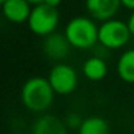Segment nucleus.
Wrapping results in <instances>:
<instances>
[{
    "label": "nucleus",
    "instance_id": "nucleus-8",
    "mask_svg": "<svg viewBox=\"0 0 134 134\" xmlns=\"http://www.w3.org/2000/svg\"><path fill=\"white\" fill-rule=\"evenodd\" d=\"M33 5L28 0H4L2 3V12L5 20L12 24L28 23Z\"/></svg>",
    "mask_w": 134,
    "mask_h": 134
},
{
    "label": "nucleus",
    "instance_id": "nucleus-1",
    "mask_svg": "<svg viewBox=\"0 0 134 134\" xmlns=\"http://www.w3.org/2000/svg\"><path fill=\"white\" fill-rule=\"evenodd\" d=\"M54 96L55 92L47 78L42 76L29 78L20 91L23 105L33 113H42L47 110L54 103Z\"/></svg>",
    "mask_w": 134,
    "mask_h": 134
},
{
    "label": "nucleus",
    "instance_id": "nucleus-10",
    "mask_svg": "<svg viewBox=\"0 0 134 134\" xmlns=\"http://www.w3.org/2000/svg\"><path fill=\"white\" fill-rule=\"evenodd\" d=\"M84 76L91 82H100L108 74V66L105 60L100 57H90L84 60L82 66Z\"/></svg>",
    "mask_w": 134,
    "mask_h": 134
},
{
    "label": "nucleus",
    "instance_id": "nucleus-17",
    "mask_svg": "<svg viewBox=\"0 0 134 134\" xmlns=\"http://www.w3.org/2000/svg\"><path fill=\"white\" fill-rule=\"evenodd\" d=\"M28 2H29L32 5H37V4H42L45 0H28Z\"/></svg>",
    "mask_w": 134,
    "mask_h": 134
},
{
    "label": "nucleus",
    "instance_id": "nucleus-11",
    "mask_svg": "<svg viewBox=\"0 0 134 134\" xmlns=\"http://www.w3.org/2000/svg\"><path fill=\"white\" fill-rule=\"evenodd\" d=\"M117 74L127 84H134V49L124 51L117 60Z\"/></svg>",
    "mask_w": 134,
    "mask_h": 134
},
{
    "label": "nucleus",
    "instance_id": "nucleus-14",
    "mask_svg": "<svg viewBox=\"0 0 134 134\" xmlns=\"http://www.w3.org/2000/svg\"><path fill=\"white\" fill-rule=\"evenodd\" d=\"M127 26H129V29H130V33H131V36L134 37V11L130 13V16H129V19H127Z\"/></svg>",
    "mask_w": 134,
    "mask_h": 134
},
{
    "label": "nucleus",
    "instance_id": "nucleus-5",
    "mask_svg": "<svg viewBox=\"0 0 134 134\" xmlns=\"http://www.w3.org/2000/svg\"><path fill=\"white\" fill-rule=\"evenodd\" d=\"M47 80L53 87L55 95L67 96L76 90L79 78L74 67L59 62L50 69Z\"/></svg>",
    "mask_w": 134,
    "mask_h": 134
},
{
    "label": "nucleus",
    "instance_id": "nucleus-6",
    "mask_svg": "<svg viewBox=\"0 0 134 134\" xmlns=\"http://www.w3.org/2000/svg\"><path fill=\"white\" fill-rule=\"evenodd\" d=\"M71 47L72 46L70 45L69 40L66 38L64 33L60 34L57 32L45 37L42 43V50L45 57L54 62H62L63 59H66L70 54Z\"/></svg>",
    "mask_w": 134,
    "mask_h": 134
},
{
    "label": "nucleus",
    "instance_id": "nucleus-13",
    "mask_svg": "<svg viewBox=\"0 0 134 134\" xmlns=\"http://www.w3.org/2000/svg\"><path fill=\"white\" fill-rule=\"evenodd\" d=\"M84 118H82L78 113H70L69 116L66 117L64 122L67 125V127H70V129H79L82 122H83Z\"/></svg>",
    "mask_w": 134,
    "mask_h": 134
},
{
    "label": "nucleus",
    "instance_id": "nucleus-16",
    "mask_svg": "<svg viewBox=\"0 0 134 134\" xmlns=\"http://www.w3.org/2000/svg\"><path fill=\"white\" fill-rule=\"evenodd\" d=\"M43 3H45V4H47V5H50V7L58 8V7L60 5V3H62V0H45Z\"/></svg>",
    "mask_w": 134,
    "mask_h": 134
},
{
    "label": "nucleus",
    "instance_id": "nucleus-12",
    "mask_svg": "<svg viewBox=\"0 0 134 134\" xmlns=\"http://www.w3.org/2000/svg\"><path fill=\"white\" fill-rule=\"evenodd\" d=\"M109 124L100 116H90L83 120L78 134H109Z\"/></svg>",
    "mask_w": 134,
    "mask_h": 134
},
{
    "label": "nucleus",
    "instance_id": "nucleus-9",
    "mask_svg": "<svg viewBox=\"0 0 134 134\" xmlns=\"http://www.w3.org/2000/svg\"><path fill=\"white\" fill-rule=\"evenodd\" d=\"M67 129L69 127L63 120L55 114L46 113L36 120L32 134H69Z\"/></svg>",
    "mask_w": 134,
    "mask_h": 134
},
{
    "label": "nucleus",
    "instance_id": "nucleus-2",
    "mask_svg": "<svg viewBox=\"0 0 134 134\" xmlns=\"http://www.w3.org/2000/svg\"><path fill=\"white\" fill-rule=\"evenodd\" d=\"M64 36L78 50H87L99 43V26L92 17L76 16L67 23Z\"/></svg>",
    "mask_w": 134,
    "mask_h": 134
},
{
    "label": "nucleus",
    "instance_id": "nucleus-4",
    "mask_svg": "<svg viewBox=\"0 0 134 134\" xmlns=\"http://www.w3.org/2000/svg\"><path fill=\"white\" fill-rule=\"evenodd\" d=\"M131 37L127 23L117 19H110L101 23L99 26V43L109 50H117L129 42Z\"/></svg>",
    "mask_w": 134,
    "mask_h": 134
},
{
    "label": "nucleus",
    "instance_id": "nucleus-3",
    "mask_svg": "<svg viewBox=\"0 0 134 134\" xmlns=\"http://www.w3.org/2000/svg\"><path fill=\"white\" fill-rule=\"evenodd\" d=\"M26 24L33 34L45 38L53 34L58 28V24H59L58 8L50 7L45 3L33 5L32 13Z\"/></svg>",
    "mask_w": 134,
    "mask_h": 134
},
{
    "label": "nucleus",
    "instance_id": "nucleus-7",
    "mask_svg": "<svg viewBox=\"0 0 134 134\" xmlns=\"http://www.w3.org/2000/svg\"><path fill=\"white\" fill-rule=\"evenodd\" d=\"M122 7L121 0H86V9L95 21H108Z\"/></svg>",
    "mask_w": 134,
    "mask_h": 134
},
{
    "label": "nucleus",
    "instance_id": "nucleus-18",
    "mask_svg": "<svg viewBox=\"0 0 134 134\" xmlns=\"http://www.w3.org/2000/svg\"><path fill=\"white\" fill-rule=\"evenodd\" d=\"M3 2H4V0H0V3H3Z\"/></svg>",
    "mask_w": 134,
    "mask_h": 134
},
{
    "label": "nucleus",
    "instance_id": "nucleus-15",
    "mask_svg": "<svg viewBox=\"0 0 134 134\" xmlns=\"http://www.w3.org/2000/svg\"><path fill=\"white\" fill-rule=\"evenodd\" d=\"M121 4L122 7H125L129 11H134V0H121Z\"/></svg>",
    "mask_w": 134,
    "mask_h": 134
}]
</instances>
